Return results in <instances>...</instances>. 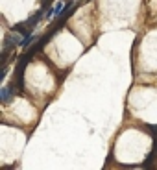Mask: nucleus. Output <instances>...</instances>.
<instances>
[{"label":"nucleus","mask_w":157,"mask_h":170,"mask_svg":"<svg viewBox=\"0 0 157 170\" xmlns=\"http://www.w3.org/2000/svg\"><path fill=\"white\" fill-rule=\"evenodd\" d=\"M13 94H15V89L11 87V85H6V87H2V91H0V98H2V102L8 104Z\"/></svg>","instance_id":"f257e3e1"},{"label":"nucleus","mask_w":157,"mask_h":170,"mask_svg":"<svg viewBox=\"0 0 157 170\" xmlns=\"http://www.w3.org/2000/svg\"><path fill=\"white\" fill-rule=\"evenodd\" d=\"M30 43H33V35H26V37L22 39V46H24V48H28Z\"/></svg>","instance_id":"f03ea898"},{"label":"nucleus","mask_w":157,"mask_h":170,"mask_svg":"<svg viewBox=\"0 0 157 170\" xmlns=\"http://www.w3.org/2000/svg\"><path fill=\"white\" fill-rule=\"evenodd\" d=\"M61 13H63V4L59 2V4H55V8H54V15H57V17H59Z\"/></svg>","instance_id":"7ed1b4c3"}]
</instances>
